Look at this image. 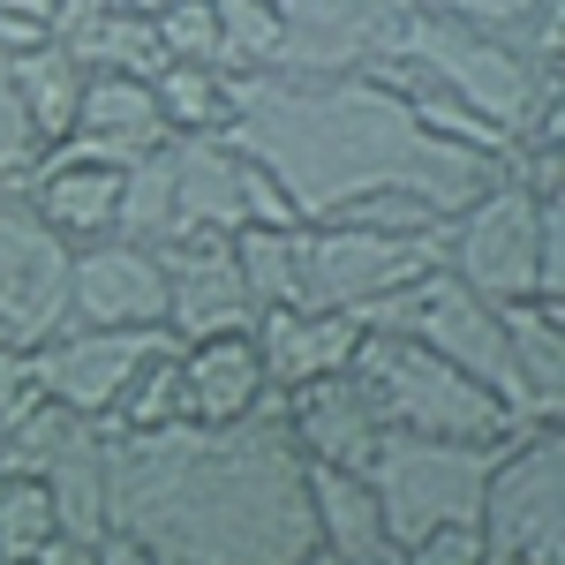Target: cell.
<instances>
[{
  "label": "cell",
  "instance_id": "cell-28",
  "mask_svg": "<svg viewBox=\"0 0 565 565\" xmlns=\"http://www.w3.org/2000/svg\"><path fill=\"white\" fill-rule=\"evenodd\" d=\"M212 23H218V76L279 68V8L271 0H212Z\"/></svg>",
  "mask_w": 565,
  "mask_h": 565
},
{
  "label": "cell",
  "instance_id": "cell-8",
  "mask_svg": "<svg viewBox=\"0 0 565 565\" xmlns=\"http://www.w3.org/2000/svg\"><path fill=\"white\" fill-rule=\"evenodd\" d=\"M242 226H295L279 181L234 136H167V242H212ZM159 242V249H167Z\"/></svg>",
  "mask_w": 565,
  "mask_h": 565
},
{
  "label": "cell",
  "instance_id": "cell-20",
  "mask_svg": "<svg viewBox=\"0 0 565 565\" xmlns=\"http://www.w3.org/2000/svg\"><path fill=\"white\" fill-rule=\"evenodd\" d=\"M53 45L84 68V76H159L167 53H159V31L151 15H136L121 0H68L61 23H53Z\"/></svg>",
  "mask_w": 565,
  "mask_h": 565
},
{
  "label": "cell",
  "instance_id": "cell-16",
  "mask_svg": "<svg viewBox=\"0 0 565 565\" xmlns=\"http://www.w3.org/2000/svg\"><path fill=\"white\" fill-rule=\"evenodd\" d=\"M279 430L295 437V452H302L309 468H348V476H362L370 452H377V437H385V415H377L370 385L354 370H340V377L279 392Z\"/></svg>",
  "mask_w": 565,
  "mask_h": 565
},
{
  "label": "cell",
  "instance_id": "cell-11",
  "mask_svg": "<svg viewBox=\"0 0 565 565\" xmlns=\"http://www.w3.org/2000/svg\"><path fill=\"white\" fill-rule=\"evenodd\" d=\"M279 8V68L295 76H370L385 68L415 0H271Z\"/></svg>",
  "mask_w": 565,
  "mask_h": 565
},
{
  "label": "cell",
  "instance_id": "cell-27",
  "mask_svg": "<svg viewBox=\"0 0 565 565\" xmlns=\"http://www.w3.org/2000/svg\"><path fill=\"white\" fill-rule=\"evenodd\" d=\"M151 98H159L167 136H218L226 129V76L204 68V61H167L151 76Z\"/></svg>",
  "mask_w": 565,
  "mask_h": 565
},
{
  "label": "cell",
  "instance_id": "cell-26",
  "mask_svg": "<svg viewBox=\"0 0 565 565\" xmlns=\"http://www.w3.org/2000/svg\"><path fill=\"white\" fill-rule=\"evenodd\" d=\"M174 423H189V399H181V340H167L121 385V399L106 407L98 430H174Z\"/></svg>",
  "mask_w": 565,
  "mask_h": 565
},
{
  "label": "cell",
  "instance_id": "cell-34",
  "mask_svg": "<svg viewBox=\"0 0 565 565\" xmlns=\"http://www.w3.org/2000/svg\"><path fill=\"white\" fill-rule=\"evenodd\" d=\"M430 15H452V23H482V31H505L513 15H527L535 0H415Z\"/></svg>",
  "mask_w": 565,
  "mask_h": 565
},
{
  "label": "cell",
  "instance_id": "cell-7",
  "mask_svg": "<svg viewBox=\"0 0 565 565\" xmlns=\"http://www.w3.org/2000/svg\"><path fill=\"white\" fill-rule=\"evenodd\" d=\"M490 460H498V445L385 430V437H377V452H370V468H362V482H370V498H377L385 527L399 535V551H407V543L430 535V527L476 521L482 482H490Z\"/></svg>",
  "mask_w": 565,
  "mask_h": 565
},
{
  "label": "cell",
  "instance_id": "cell-33",
  "mask_svg": "<svg viewBox=\"0 0 565 565\" xmlns=\"http://www.w3.org/2000/svg\"><path fill=\"white\" fill-rule=\"evenodd\" d=\"M39 159V143H31V129H23V114H15V90H8V61H0V189L23 174Z\"/></svg>",
  "mask_w": 565,
  "mask_h": 565
},
{
  "label": "cell",
  "instance_id": "cell-14",
  "mask_svg": "<svg viewBox=\"0 0 565 565\" xmlns=\"http://www.w3.org/2000/svg\"><path fill=\"white\" fill-rule=\"evenodd\" d=\"M167 340H174V332H98V324H61L53 340L31 348V377H39L45 399H61V407L90 415V423H106V407L121 399V385H129Z\"/></svg>",
  "mask_w": 565,
  "mask_h": 565
},
{
  "label": "cell",
  "instance_id": "cell-37",
  "mask_svg": "<svg viewBox=\"0 0 565 565\" xmlns=\"http://www.w3.org/2000/svg\"><path fill=\"white\" fill-rule=\"evenodd\" d=\"M39 565H98V551H90L84 535H53V543L39 551Z\"/></svg>",
  "mask_w": 565,
  "mask_h": 565
},
{
  "label": "cell",
  "instance_id": "cell-15",
  "mask_svg": "<svg viewBox=\"0 0 565 565\" xmlns=\"http://www.w3.org/2000/svg\"><path fill=\"white\" fill-rule=\"evenodd\" d=\"M167 332L181 348L189 340H218V332H257V302H249V279L234 264V234L212 242H167Z\"/></svg>",
  "mask_w": 565,
  "mask_h": 565
},
{
  "label": "cell",
  "instance_id": "cell-40",
  "mask_svg": "<svg viewBox=\"0 0 565 565\" xmlns=\"http://www.w3.org/2000/svg\"><path fill=\"white\" fill-rule=\"evenodd\" d=\"M302 565H332V558H324V551H309V558H302Z\"/></svg>",
  "mask_w": 565,
  "mask_h": 565
},
{
  "label": "cell",
  "instance_id": "cell-25",
  "mask_svg": "<svg viewBox=\"0 0 565 565\" xmlns=\"http://www.w3.org/2000/svg\"><path fill=\"white\" fill-rule=\"evenodd\" d=\"M45 498H53V521H61V535H98L106 527V430L90 423L53 468H45Z\"/></svg>",
  "mask_w": 565,
  "mask_h": 565
},
{
  "label": "cell",
  "instance_id": "cell-29",
  "mask_svg": "<svg viewBox=\"0 0 565 565\" xmlns=\"http://www.w3.org/2000/svg\"><path fill=\"white\" fill-rule=\"evenodd\" d=\"M53 535H61V521H53V498H45V482H31V476H0V565L39 558Z\"/></svg>",
  "mask_w": 565,
  "mask_h": 565
},
{
  "label": "cell",
  "instance_id": "cell-31",
  "mask_svg": "<svg viewBox=\"0 0 565 565\" xmlns=\"http://www.w3.org/2000/svg\"><path fill=\"white\" fill-rule=\"evenodd\" d=\"M505 39L521 45L535 68H565V0H535L527 15L505 23Z\"/></svg>",
  "mask_w": 565,
  "mask_h": 565
},
{
  "label": "cell",
  "instance_id": "cell-21",
  "mask_svg": "<svg viewBox=\"0 0 565 565\" xmlns=\"http://www.w3.org/2000/svg\"><path fill=\"white\" fill-rule=\"evenodd\" d=\"M159 143H167V121H159V98H151L143 76H84L68 151L106 159V167H129V159L159 151Z\"/></svg>",
  "mask_w": 565,
  "mask_h": 565
},
{
  "label": "cell",
  "instance_id": "cell-6",
  "mask_svg": "<svg viewBox=\"0 0 565 565\" xmlns=\"http://www.w3.org/2000/svg\"><path fill=\"white\" fill-rule=\"evenodd\" d=\"M482 558L498 565H565V430L527 423L498 445L476 505Z\"/></svg>",
  "mask_w": 565,
  "mask_h": 565
},
{
  "label": "cell",
  "instance_id": "cell-9",
  "mask_svg": "<svg viewBox=\"0 0 565 565\" xmlns=\"http://www.w3.org/2000/svg\"><path fill=\"white\" fill-rule=\"evenodd\" d=\"M437 264L482 295V302H535V271H543V196H527L513 174H498L476 204L437 226Z\"/></svg>",
  "mask_w": 565,
  "mask_h": 565
},
{
  "label": "cell",
  "instance_id": "cell-17",
  "mask_svg": "<svg viewBox=\"0 0 565 565\" xmlns=\"http://www.w3.org/2000/svg\"><path fill=\"white\" fill-rule=\"evenodd\" d=\"M15 189H23V204H31L68 249L106 242V234L121 226V167L84 159V151H68V143L39 151V159L15 174Z\"/></svg>",
  "mask_w": 565,
  "mask_h": 565
},
{
  "label": "cell",
  "instance_id": "cell-32",
  "mask_svg": "<svg viewBox=\"0 0 565 565\" xmlns=\"http://www.w3.org/2000/svg\"><path fill=\"white\" fill-rule=\"evenodd\" d=\"M399 565H482V535H476V521L415 535V543L399 551Z\"/></svg>",
  "mask_w": 565,
  "mask_h": 565
},
{
  "label": "cell",
  "instance_id": "cell-36",
  "mask_svg": "<svg viewBox=\"0 0 565 565\" xmlns=\"http://www.w3.org/2000/svg\"><path fill=\"white\" fill-rule=\"evenodd\" d=\"M90 551H98V565H167L143 535H129V527H98V535H90Z\"/></svg>",
  "mask_w": 565,
  "mask_h": 565
},
{
  "label": "cell",
  "instance_id": "cell-1",
  "mask_svg": "<svg viewBox=\"0 0 565 565\" xmlns=\"http://www.w3.org/2000/svg\"><path fill=\"white\" fill-rule=\"evenodd\" d=\"M226 136L279 181L295 218H340L377 189L423 196L452 218L505 174V159L423 129L385 76H226Z\"/></svg>",
  "mask_w": 565,
  "mask_h": 565
},
{
  "label": "cell",
  "instance_id": "cell-38",
  "mask_svg": "<svg viewBox=\"0 0 565 565\" xmlns=\"http://www.w3.org/2000/svg\"><path fill=\"white\" fill-rule=\"evenodd\" d=\"M0 8H8V15H31V23H45V31H53L68 0H0Z\"/></svg>",
  "mask_w": 565,
  "mask_h": 565
},
{
  "label": "cell",
  "instance_id": "cell-39",
  "mask_svg": "<svg viewBox=\"0 0 565 565\" xmlns=\"http://www.w3.org/2000/svg\"><path fill=\"white\" fill-rule=\"evenodd\" d=\"M121 8H136V15H159V8H174V0H121Z\"/></svg>",
  "mask_w": 565,
  "mask_h": 565
},
{
  "label": "cell",
  "instance_id": "cell-12",
  "mask_svg": "<svg viewBox=\"0 0 565 565\" xmlns=\"http://www.w3.org/2000/svg\"><path fill=\"white\" fill-rule=\"evenodd\" d=\"M68 242L45 226L23 189H0V340L39 348L68 324Z\"/></svg>",
  "mask_w": 565,
  "mask_h": 565
},
{
  "label": "cell",
  "instance_id": "cell-19",
  "mask_svg": "<svg viewBox=\"0 0 565 565\" xmlns=\"http://www.w3.org/2000/svg\"><path fill=\"white\" fill-rule=\"evenodd\" d=\"M354 348H362V324L340 309H264L257 317V354L271 370V392L340 377L354 370Z\"/></svg>",
  "mask_w": 565,
  "mask_h": 565
},
{
  "label": "cell",
  "instance_id": "cell-10",
  "mask_svg": "<svg viewBox=\"0 0 565 565\" xmlns=\"http://www.w3.org/2000/svg\"><path fill=\"white\" fill-rule=\"evenodd\" d=\"M437 264V234H377L354 218H302L295 226V279H302V309H362L407 287L415 271Z\"/></svg>",
  "mask_w": 565,
  "mask_h": 565
},
{
  "label": "cell",
  "instance_id": "cell-30",
  "mask_svg": "<svg viewBox=\"0 0 565 565\" xmlns=\"http://www.w3.org/2000/svg\"><path fill=\"white\" fill-rule=\"evenodd\" d=\"M151 31H159V53H167V61H204V68H218L212 0H174V8H159Z\"/></svg>",
  "mask_w": 565,
  "mask_h": 565
},
{
  "label": "cell",
  "instance_id": "cell-24",
  "mask_svg": "<svg viewBox=\"0 0 565 565\" xmlns=\"http://www.w3.org/2000/svg\"><path fill=\"white\" fill-rule=\"evenodd\" d=\"M8 90H15V114L39 151L68 143L76 129V98H84V68L61 53V45H39V53H15L8 61Z\"/></svg>",
  "mask_w": 565,
  "mask_h": 565
},
{
  "label": "cell",
  "instance_id": "cell-23",
  "mask_svg": "<svg viewBox=\"0 0 565 565\" xmlns=\"http://www.w3.org/2000/svg\"><path fill=\"white\" fill-rule=\"evenodd\" d=\"M505 354L521 385V423H565V309L505 302Z\"/></svg>",
  "mask_w": 565,
  "mask_h": 565
},
{
  "label": "cell",
  "instance_id": "cell-22",
  "mask_svg": "<svg viewBox=\"0 0 565 565\" xmlns=\"http://www.w3.org/2000/svg\"><path fill=\"white\" fill-rule=\"evenodd\" d=\"M309 521L332 565H399V535L385 527L370 482L348 468H309Z\"/></svg>",
  "mask_w": 565,
  "mask_h": 565
},
{
  "label": "cell",
  "instance_id": "cell-13",
  "mask_svg": "<svg viewBox=\"0 0 565 565\" xmlns=\"http://www.w3.org/2000/svg\"><path fill=\"white\" fill-rule=\"evenodd\" d=\"M68 324L98 332H167V264L151 242L106 234L68 257Z\"/></svg>",
  "mask_w": 565,
  "mask_h": 565
},
{
  "label": "cell",
  "instance_id": "cell-35",
  "mask_svg": "<svg viewBox=\"0 0 565 565\" xmlns=\"http://www.w3.org/2000/svg\"><path fill=\"white\" fill-rule=\"evenodd\" d=\"M39 392V377H31V348H15V340H0V423L23 407Z\"/></svg>",
  "mask_w": 565,
  "mask_h": 565
},
{
  "label": "cell",
  "instance_id": "cell-4",
  "mask_svg": "<svg viewBox=\"0 0 565 565\" xmlns=\"http://www.w3.org/2000/svg\"><path fill=\"white\" fill-rule=\"evenodd\" d=\"M354 377L370 385L385 430L460 437V445H505V437H521V423L505 415L498 392L476 385L468 370H452L445 354H430L423 340H407V332H362Z\"/></svg>",
  "mask_w": 565,
  "mask_h": 565
},
{
  "label": "cell",
  "instance_id": "cell-18",
  "mask_svg": "<svg viewBox=\"0 0 565 565\" xmlns=\"http://www.w3.org/2000/svg\"><path fill=\"white\" fill-rule=\"evenodd\" d=\"M181 399L196 430H226L249 423L257 407H271V370L257 354V332H218V340H189L181 348Z\"/></svg>",
  "mask_w": 565,
  "mask_h": 565
},
{
  "label": "cell",
  "instance_id": "cell-3",
  "mask_svg": "<svg viewBox=\"0 0 565 565\" xmlns=\"http://www.w3.org/2000/svg\"><path fill=\"white\" fill-rule=\"evenodd\" d=\"M392 61L423 68L437 90H452L482 129L505 136V143H513L543 106L565 98V68H535L505 31L452 23V15H430V8H415V23H407V39H399Z\"/></svg>",
  "mask_w": 565,
  "mask_h": 565
},
{
  "label": "cell",
  "instance_id": "cell-41",
  "mask_svg": "<svg viewBox=\"0 0 565 565\" xmlns=\"http://www.w3.org/2000/svg\"><path fill=\"white\" fill-rule=\"evenodd\" d=\"M23 565H39V558H23Z\"/></svg>",
  "mask_w": 565,
  "mask_h": 565
},
{
  "label": "cell",
  "instance_id": "cell-2",
  "mask_svg": "<svg viewBox=\"0 0 565 565\" xmlns=\"http://www.w3.org/2000/svg\"><path fill=\"white\" fill-rule=\"evenodd\" d=\"M106 527L167 565H302L317 551L309 460L279 430V399L226 430H106Z\"/></svg>",
  "mask_w": 565,
  "mask_h": 565
},
{
  "label": "cell",
  "instance_id": "cell-5",
  "mask_svg": "<svg viewBox=\"0 0 565 565\" xmlns=\"http://www.w3.org/2000/svg\"><path fill=\"white\" fill-rule=\"evenodd\" d=\"M354 324H362V332H407V340H423V348L445 354L452 370H468L476 385H490L505 399V415L521 423V385H513V354H505V309L468 295L445 264H430V271H415L407 287L377 295Z\"/></svg>",
  "mask_w": 565,
  "mask_h": 565
}]
</instances>
